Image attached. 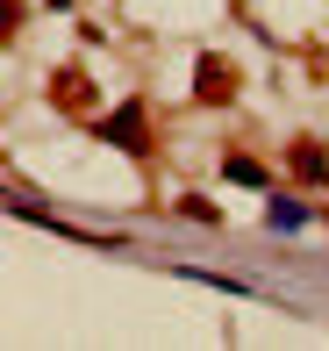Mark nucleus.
I'll return each instance as SVG.
<instances>
[{"instance_id": "obj_1", "label": "nucleus", "mask_w": 329, "mask_h": 351, "mask_svg": "<svg viewBox=\"0 0 329 351\" xmlns=\"http://www.w3.org/2000/svg\"><path fill=\"white\" fill-rule=\"evenodd\" d=\"M101 136H107V143H129V151H144V108H122V115H107Z\"/></svg>"}, {"instance_id": "obj_2", "label": "nucleus", "mask_w": 329, "mask_h": 351, "mask_svg": "<svg viewBox=\"0 0 329 351\" xmlns=\"http://www.w3.org/2000/svg\"><path fill=\"white\" fill-rule=\"evenodd\" d=\"M229 93V65L222 58H200V101H222Z\"/></svg>"}, {"instance_id": "obj_3", "label": "nucleus", "mask_w": 329, "mask_h": 351, "mask_svg": "<svg viewBox=\"0 0 329 351\" xmlns=\"http://www.w3.org/2000/svg\"><path fill=\"white\" fill-rule=\"evenodd\" d=\"M222 180H237V186H265V172L250 165V158H229V165H222Z\"/></svg>"}]
</instances>
